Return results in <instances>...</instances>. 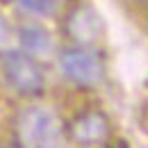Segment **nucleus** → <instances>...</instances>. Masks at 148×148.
Returning <instances> with one entry per match:
<instances>
[{
  "label": "nucleus",
  "instance_id": "obj_5",
  "mask_svg": "<svg viewBox=\"0 0 148 148\" xmlns=\"http://www.w3.org/2000/svg\"><path fill=\"white\" fill-rule=\"evenodd\" d=\"M64 30H66V37L71 39V43L93 46L103 37V16L91 5H75L66 14Z\"/></svg>",
  "mask_w": 148,
  "mask_h": 148
},
{
  "label": "nucleus",
  "instance_id": "obj_1",
  "mask_svg": "<svg viewBox=\"0 0 148 148\" xmlns=\"http://www.w3.org/2000/svg\"><path fill=\"white\" fill-rule=\"evenodd\" d=\"M69 130L48 105H27L16 116V141L23 148H64Z\"/></svg>",
  "mask_w": 148,
  "mask_h": 148
},
{
  "label": "nucleus",
  "instance_id": "obj_10",
  "mask_svg": "<svg viewBox=\"0 0 148 148\" xmlns=\"http://www.w3.org/2000/svg\"><path fill=\"white\" fill-rule=\"evenodd\" d=\"M110 148H128L125 144H116V146H110Z\"/></svg>",
  "mask_w": 148,
  "mask_h": 148
},
{
  "label": "nucleus",
  "instance_id": "obj_7",
  "mask_svg": "<svg viewBox=\"0 0 148 148\" xmlns=\"http://www.w3.org/2000/svg\"><path fill=\"white\" fill-rule=\"evenodd\" d=\"M16 7H18L23 14L32 16V18H48V16H55L57 7H59V0H14Z\"/></svg>",
  "mask_w": 148,
  "mask_h": 148
},
{
  "label": "nucleus",
  "instance_id": "obj_9",
  "mask_svg": "<svg viewBox=\"0 0 148 148\" xmlns=\"http://www.w3.org/2000/svg\"><path fill=\"white\" fill-rule=\"evenodd\" d=\"M2 148H23V146H21L18 141H14V144H7V146H2Z\"/></svg>",
  "mask_w": 148,
  "mask_h": 148
},
{
  "label": "nucleus",
  "instance_id": "obj_4",
  "mask_svg": "<svg viewBox=\"0 0 148 148\" xmlns=\"http://www.w3.org/2000/svg\"><path fill=\"white\" fill-rule=\"evenodd\" d=\"M66 130H69V137L80 148H100L107 144L112 125L105 112L87 110L82 114H77Z\"/></svg>",
  "mask_w": 148,
  "mask_h": 148
},
{
  "label": "nucleus",
  "instance_id": "obj_6",
  "mask_svg": "<svg viewBox=\"0 0 148 148\" xmlns=\"http://www.w3.org/2000/svg\"><path fill=\"white\" fill-rule=\"evenodd\" d=\"M16 46H18L21 50H25L27 55L41 59V57L53 55L55 39H53V34L41 23H37V21H25V23H21L18 27H16Z\"/></svg>",
  "mask_w": 148,
  "mask_h": 148
},
{
  "label": "nucleus",
  "instance_id": "obj_8",
  "mask_svg": "<svg viewBox=\"0 0 148 148\" xmlns=\"http://www.w3.org/2000/svg\"><path fill=\"white\" fill-rule=\"evenodd\" d=\"M14 41H16V30L12 27V23L7 21V16L0 12V50L14 48V46H12Z\"/></svg>",
  "mask_w": 148,
  "mask_h": 148
},
{
  "label": "nucleus",
  "instance_id": "obj_2",
  "mask_svg": "<svg viewBox=\"0 0 148 148\" xmlns=\"http://www.w3.org/2000/svg\"><path fill=\"white\" fill-rule=\"evenodd\" d=\"M59 73L77 89H96L105 82V57L96 46L69 43L57 55Z\"/></svg>",
  "mask_w": 148,
  "mask_h": 148
},
{
  "label": "nucleus",
  "instance_id": "obj_3",
  "mask_svg": "<svg viewBox=\"0 0 148 148\" xmlns=\"http://www.w3.org/2000/svg\"><path fill=\"white\" fill-rule=\"evenodd\" d=\"M0 73L5 84L18 96L37 98L46 89V73L39 59L21 50L18 46L0 50Z\"/></svg>",
  "mask_w": 148,
  "mask_h": 148
},
{
  "label": "nucleus",
  "instance_id": "obj_11",
  "mask_svg": "<svg viewBox=\"0 0 148 148\" xmlns=\"http://www.w3.org/2000/svg\"><path fill=\"white\" fill-rule=\"evenodd\" d=\"M139 2H148V0H139Z\"/></svg>",
  "mask_w": 148,
  "mask_h": 148
}]
</instances>
